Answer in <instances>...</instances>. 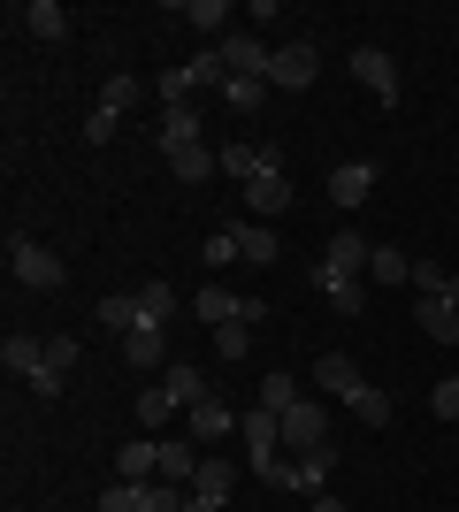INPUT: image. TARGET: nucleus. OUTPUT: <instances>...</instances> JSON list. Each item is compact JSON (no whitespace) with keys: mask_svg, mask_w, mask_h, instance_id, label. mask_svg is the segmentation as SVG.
<instances>
[{"mask_svg":"<svg viewBox=\"0 0 459 512\" xmlns=\"http://www.w3.org/2000/svg\"><path fill=\"white\" fill-rule=\"evenodd\" d=\"M192 474H199V444H161V482L192 490Z\"/></svg>","mask_w":459,"mask_h":512,"instance_id":"nucleus-25","label":"nucleus"},{"mask_svg":"<svg viewBox=\"0 0 459 512\" xmlns=\"http://www.w3.org/2000/svg\"><path fill=\"white\" fill-rule=\"evenodd\" d=\"M314 69H322V54H314L306 39H291V46H276V62H268V85H276V92H306V85H314Z\"/></svg>","mask_w":459,"mask_h":512,"instance_id":"nucleus-7","label":"nucleus"},{"mask_svg":"<svg viewBox=\"0 0 459 512\" xmlns=\"http://www.w3.org/2000/svg\"><path fill=\"white\" fill-rule=\"evenodd\" d=\"M230 490H238V459H222V451H199V474H192V505H207V512H222L230 505Z\"/></svg>","mask_w":459,"mask_h":512,"instance_id":"nucleus-5","label":"nucleus"},{"mask_svg":"<svg viewBox=\"0 0 459 512\" xmlns=\"http://www.w3.org/2000/svg\"><path fill=\"white\" fill-rule=\"evenodd\" d=\"M192 306H199V321H215V329H222V321H238L245 299H238V291H222V283H199V299H192Z\"/></svg>","mask_w":459,"mask_h":512,"instance_id":"nucleus-26","label":"nucleus"},{"mask_svg":"<svg viewBox=\"0 0 459 512\" xmlns=\"http://www.w3.org/2000/svg\"><path fill=\"white\" fill-rule=\"evenodd\" d=\"M368 276L375 283H414V260L398 253V245H375V253H368Z\"/></svg>","mask_w":459,"mask_h":512,"instance_id":"nucleus-27","label":"nucleus"},{"mask_svg":"<svg viewBox=\"0 0 459 512\" xmlns=\"http://www.w3.org/2000/svg\"><path fill=\"white\" fill-rule=\"evenodd\" d=\"M276 421H284V444H291V451H322V444H329V421H322V406H314V398H299V406L276 413Z\"/></svg>","mask_w":459,"mask_h":512,"instance_id":"nucleus-10","label":"nucleus"},{"mask_svg":"<svg viewBox=\"0 0 459 512\" xmlns=\"http://www.w3.org/2000/svg\"><path fill=\"white\" fill-rule=\"evenodd\" d=\"M222 169H230V176L245 184V176L261 169V146H222Z\"/></svg>","mask_w":459,"mask_h":512,"instance_id":"nucleus-36","label":"nucleus"},{"mask_svg":"<svg viewBox=\"0 0 459 512\" xmlns=\"http://www.w3.org/2000/svg\"><path fill=\"white\" fill-rule=\"evenodd\" d=\"M0 367L31 383V375H39V337H8V344H0Z\"/></svg>","mask_w":459,"mask_h":512,"instance_id":"nucleus-28","label":"nucleus"},{"mask_svg":"<svg viewBox=\"0 0 459 512\" xmlns=\"http://www.w3.org/2000/svg\"><path fill=\"white\" fill-rule=\"evenodd\" d=\"M184 413H192V444H222V436H238V421H245V413H230V406H222L215 390H207L199 406H184Z\"/></svg>","mask_w":459,"mask_h":512,"instance_id":"nucleus-11","label":"nucleus"},{"mask_svg":"<svg viewBox=\"0 0 459 512\" xmlns=\"http://www.w3.org/2000/svg\"><path fill=\"white\" fill-rule=\"evenodd\" d=\"M115 482H161V444H123L115 451Z\"/></svg>","mask_w":459,"mask_h":512,"instance_id":"nucleus-17","label":"nucleus"},{"mask_svg":"<svg viewBox=\"0 0 459 512\" xmlns=\"http://www.w3.org/2000/svg\"><path fill=\"white\" fill-rule=\"evenodd\" d=\"M429 413H437V421H459V375H444V383L429 390Z\"/></svg>","mask_w":459,"mask_h":512,"instance_id":"nucleus-35","label":"nucleus"},{"mask_svg":"<svg viewBox=\"0 0 459 512\" xmlns=\"http://www.w3.org/2000/svg\"><path fill=\"white\" fill-rule=\"evenodd\" d=\"M161 390H169L176 406H199V398H207V383H199V367H184V360H169V367H161Z\"/></svg>","mask_w":459,"mask_h":512,"instance_id":"nucleus-23","label":"nucleus"},{"mask_svg":"<svg viewBox=\"0 0 459 512\" xmlns=\"http://www.w3.org/2000/svg\"><path fill=\"white\" fill-rule=\"evenodd\" d=\"M100 321H108V329H131V321H146V306H138L131 291H108V299H100Z\"/></svg>","mask_w":459,"mask_h":512,"instance_id":"nucleus-31","label":"nucleus"},{"mask_svg":"<svg viewBox=\"0 0 459 512\" xmlns=\"http://www.w3.org/2000/svg\"><path fill=\"white\" fill-rule=\"evenodd\" d=\"M414 329L437 344H459V299H414Z\"/></svg>","mask_w":459,"mask_h":512,"instance_id":"nucleus-14","label":"nucleus"},{"mask_svg":"<svg viewBox=\"0 0 459 512\" xmlns=\"http://www.w3.org/2000/svg\"><path fill=\"white\" fill-rule=\"evenodd\" d=\"M176 146H207L199 138V107H161V153H176Z\"/></svg>","mask_w":459,"mask_h":512,"instance_id":"nucleus-20","label":"nucleus"},{"mask_svg":"<svg viewBox=\"0 0 459 512\" xmlns=\"http://www.w3.org/2000/svg\"><path fill=\"white\" fill-rule=\"evenodd\" d=\"M238 436H245V451H253V459H261V451H284V421H276V413L268 406H253L238 421Z\"/></svg>","mask_w":459,"mask_h":512,"instance_id":"nucleus-18","label":"nucleus"},{"mask_svg":"<svg viewBox=\"0 0 459 512\" xmlns=\"http://www.w3.org/2000/svg\"><path fill=\"white\" fill-rule=\"evenodd\" d=\"M368 237L360 230H337L329 237V253H322V268H314V291H337V283H360V268H368Z\"/></svg>","mask_w":459,"mask_h":512,"instance_id":"nucleus-4","label":"nucleus"},{"mask_svg":"<svg viewBox=\"0 0 459 512\" xmlns=\"http://www.w3.org/2000/svg\"><path fill=\"white\" fill-rule=\"evenodd\" d=\"M329 467H337V451H299V459H291V482L284 490H299V497H322V482H329Z\"/></svg>","mask_w":459,"mask_h":512,"instance_id":"nucleus-16","label":"nucleus"},{"mask_svg":"<svg viewBox=\"0 0 459 512\" xmlns=\"http://www.w3.org/2000/svg\"><path fill=\"white\" fill-rule=\"evenodd\" d=\"M268 92V77H222V107H238V115H253Z\"/></svg>","mask_w":459,"mask_h":512,"instance_id":"nucleus-29","label":"nucleus"},{"mask_svg":"<svg viewBox=\"0 0 459 512\" xmlns=\"http://www.w3.org/2000/svg\"><path fill=\"white\" fill-rule=\"evenodd\" d=\"M314 375H322V390L337 398V406H352L368 428H391V398H383V390H375L368 375L345 360V352H322V367H314Z\"/></svg>","mask_w":459,"mask_h":512,"instance_id":"nucleus-1","label":"nucleus"},{"mask_svg":"<svg viewBox=\"0 0 459 512\" xmlns=\"http://www.w3.org/2000/svg\"><path fill=\"white\" fill-rule=\"evenodd\" d=\"M238 260H253V268H276V230H268V222H238Z\"/></svg>","mask_w":459,"mask_h":512,"instance_id":"nucleus-22","label":"nucleus"},{"mask_svg":"<svg viewBox=\"0 0 459 512\" xmlns=\"http://www.w3.org/2000/svg\"><path fill=\"white\" fill-rule=\"evenodd\" d=\"M215 352H222V360H245V352H253V329H245V321H222V329H215Z\"/></svg>","mask_w":459,"mask_h":512,"instance_id":"nucleus-32","label":"nucleus"},{"mask_svg":"<svg viewBox=\"0 0 459 512\" xmlns=\"http://www.w3.org/2000/svg\"><path fill=\"white\" fill-rule=\"evenodd\" d=\"M314 512H352V505H337V497H329V490H322V497H314Z\"/></svg>","mask_w":459,"mask_h":512,"instance_id":"nucleus-39","label":"nucleus"},{"mask_svg":"<svg viewBox=\"0 0 459 512\" xmlns=\"http://www.w3.org/2000/svg\"><path fill=\"white\" fill-rule=\"evenodd\" d=\"M138 306H146L153 321H169L176 314V283L169 276H146V283H138Z\"/></svg>","mask_w":459,"mask_h":512,"instance_id":"nucleus-30","label":"nucleus"},{"mask_svg":"<svg viewBox=\"0 0 459 512\" xmlns=\"http://www.w3.org/2000/svg\"><path fill=\"white\" fill-rule=\"evenodd\" d=\"M222 62H230V77H268L276 46H261L253 31H230V39H222Z\"/></svg>","mask_w":459,"mask_h":512,"instance_id":"nucleus-12","label":"nucleus"},{"mask_svg":"<svg viewBox=\"0 0 459 512\" xmlns=\"http://www.w3.org/2000/svg\"><path fill=\"white\" fill-rule=\"evenodd\" d=\"M8 268H16V283H23V291H62V283H69V268H62V260H54V253H46V245H39V237H8Z\"/></svg>","mask_w":459,"mask_h":512,"instance_id":"nucleus-3","label":"nucleus"},{"mask_svg":"<svg viewBox=\"0 0 459 512\" xmlns=\"http://www.w3.org/2000/svg\"><path fill=\"white\" fill-rule=\"evenodd\" d=\"M23 31H31V39H46V46H54V39H69V16H62V0H31V8H23Z\"/></svg>","mask_w":459,"mask_h":512,"instance_id":"nucleus-19","label":"nucleus"},{"mask_svg":"<svg viewBox=\"0 0 459 512\" xmlns=\"http://www.w3.org/2000/svg\"><path fill=\"white\" fill-rule=\"evenodd\" d=\"M115 123H123V115H108V107H92V115H85V146H108V138H115Z\"/></svg>","mask_w":459,"mask_h":512,"instance_id":"nucleus-38","label":"nucleus"},{"mask_svg":"<svg viewBox=\"0 0 459 512\" xmlns=\"http://www.w3.org/2000/svg\"><path fill=\"white\" fill-rule=\"evenodd\" d=\"M123 360L131 367H169V329H161V321H131V329H123Z\"/></svg>","mask_w":459,"mask_h":512,"instance_id":"nucleus-9","label":"nucleus"},{"mask_svg":"<svg viewBox=\"0 0 459 512\" xmlns=\"http://www.w3.org/2000/svg\"><path fill=\"white\" fill-rule=\"evenodd\" d=\"M215 169H222V153H207V146H176L169 153V176H176V184H207Z\"/></svg>","mask_w":459,"mask_h":512,"instance_id":"nucleus-21","label":"nucleus"},{"mask_svg":"<svg viewBox=\"0 0 459 512\" xmlns=\"http://www.w3.org/2000/svg\"><path fill=\"white\" fill-rule=\"evenodd\" d=\"M176 16H184V23H192V31H199V39H230V0H176Z\"/></svg>","mask_w":459,"mask_h":512,"instance_id":"nucleus-15","label":"nucleus"},{"mask_svg":"<svg viewBox=\"0 0 459 512\" xmlns=\"http://www.w3.org/2000/svg\"><path fill=\"white\" fill-rule=\"evenodd\" d=\"M245 207L261 214V222L291 207V169H284V146H261V169L245 176Z\"/></svg>","mask_w":459,"mask_h":512,"instance_id":"nucleus-2","label":"nucleus"},{"mask_svg":"<svg viewBox=\"0 0 459 512\" xmlns=\"http://www.w3.org/2000/svg\"><path fill=\"white\" fill-rule=\"evenodd\" d=\"M299 398H306L299 375H284V367H268V375H261V406H268V413H291Z\"/></svg>","mask_w":459,"mask_h":512,"instance_id":"nucleus-24","label":"nucleus"},{"mask_svg":"<svg viewBox=\"0 0 459 512\" xmlns=\"http://www.w3.org/2000/svg\"><path fill=\"white\" fill-rule=\"evenodd\" d=\"M238 260V222H222L215 237H207V268H230Z\"/></svg>","mask_w":459,"mask_h":512,"instance_id":"nucleus-34","label":"nucleus"},{"mask_svg":"<svg viewBox=\"0 0 459 512\" xmlns=\"http://www.w3.org/2000/svg\"><path fill=\"white\" fill-rule=\"evenodd\" d=\"M138 100V77H108V85H100V100L92 107H108V115H123V107Z\"/></svg>","mask_w":459,"mask_h":512,"instance_id":"nucleus-33","label":"nucleus"},{"mask_svg":"<svg viewBox=\"0 0 459 512\" xmlns=\"http://www.w3.org/2000/svg\"><path fill=\"white\" fill-rule=\"evenodd\" d=\"M77 352H85L77 337H39V375H31V390H39V398H62V390H69V367H77Z\"/></svg>","mask_w":459,"mask_h":512,"instance_id":"nucleus-6","label":"nucleus"},{"mask_svg":"<svg viewBox=\"0 0 459 512\" xmlns=\"http://www.w3.org/2000/svg\"><path fill=\"white\" fill-rule=\"evenodd\" d=\"M368 192H375V161H345L329 176V207H368Z\"/></svg>","mask_w":459,"mask_h":512,"instance_id":"nucleus-13","label":"nucleus"},{"mask_svg":"<svg viewBox=\"0 0 459 512\" xmlns=\"http://www.w3.org/2000/svg\"><path fill=\"white\" fill-rule=\"evenodd\" d=\"M169 413H176V398H169V390H146V398H138V421H146V428H161Z\"/></svg>","mask_w":459,"mask_h":512,"instance_id":"nucleus-37","label":"nucleus"},{"mask_svg":"<svg viewBox=\"0 0 459 512\" xmlns=\"http://www.w3.org/2000/svg\"><path fill=\"white\" fill-rule=\"evenodd\" d=\"M352 77H360L383 107H398V62L383 54V46H352Z\"/></svg>","mask_w":459,"mask_h":512,"instance_id":"nucleus-8","label":"nucleus"}]
</instances>
